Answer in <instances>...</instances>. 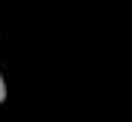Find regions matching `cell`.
I'll return each instance as SVG.
<instances>
[{
  "mask_svg": "<svg viewBox=\"0 0 132 122\" xmlns=\"http://www.w3.org/2000/svg\"><path fill=\"white\" fill-rule=\"evenodd\" d=\"M6 100V85H3V75H0V103Z\"/></svg>",
  "mask_w": 132,
  "mask_h": 122,
  "instance_id": "obj_1",
  "label": "cell"
}]
</instances>
